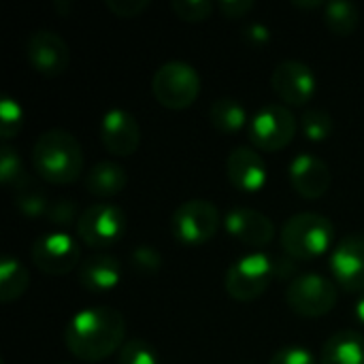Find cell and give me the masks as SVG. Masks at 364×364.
Returning <instances> with one entry per match:
<instances>
[{
    "instance_id": "6da1fadb",
    "label": "cell",
    "mask_w": 364,
    "mask_h": 364,
    "mask_svg": "<svg viewBox=\"0 0 364 364\" xmlns=\"http://www.w3.org/2000/svg\"><path fill=\"white\" fill-rule=\"evenodd\" d=\"M124 337V316L107 305L75 314L64 331L68 352L83 363H100L113 356L126 343Z\"/></svg>"
},
{
    "instance_id": "7a4b0ae2",
    "label": "cell",
    "mask_w": 364,
    "mask_h": 364,
    "mask_svg": "<svg viewBox=\"0 0 364 364\" xmlns=\"http://www.w3.org/2000/svg\"><path fill=\"white\" fill-rule=\"evenodd\" d=\"M36 175L55 186L75 183L83 173V151L79 141L62 128L45 130L32 147Z\"/></svg>"
},
{
    "instance_id": "3957f363",
    "label": "cell",
    "mask_w": 364,
    "mask_h": 364,
    "mask_svg": "<svg viewBox=\"0 0 364 364\" xmlns=\"http://www.w3.org/2000/svg\"><path fill=\"white\" fill-rule=\"evenodd\" d=\"M286 256L292 260H316L324 256L335 241V226L320 213H296L282 226L279 235Z\"/></svg>"
},
{
    "instance_id": "277c9868",
    "label": "cell",
    "mask_w": 364,
    "mask_h": 364,
    "mask_svg": "<svg viewBox=\"0 0 364 364\" xmlns=\"http://www.w3.org/2000/svg\"><path fill=\"white\" fill-rule=\"evenodd\" d=\"M151 94L164 109L183 111L196 102L200 94V77L188 62H164L151 77Z\"/></svg>"
},
{
    "instance_id": "5b68a950",
    "label": "cell",
    "mask_w": 364,
    "mask_h": 364,
    "mask_svg": "<svg viewBox=\"0 0 364 364\" xmlns=\"http://www.w3.org/2000/svg\"><path fill=\"white\" fill-rule=\"evenodd\" d=\"M222 224L220 209L205 198H192L181 203L171 215V232L181 245H205L209 243Z\"/></svg>"
},
{
    "instance_id": "8992f818",
    "label": "cell",
    "mask_w": 364,
    "mask_h": 364,
    "mask_svg": "<svg viewBox=\"0 0 364 364\" xmlns=\"http://www.w3.org/2000/svg\"><path fill=\"white\" fill-rule=\"evenodd\" d=\"M337 299H339V286L320 273L296 275L286 290V303L290 311H294L301 318L328 316L335 309Z\"/></svg>"
},
{
    "instance_id": "52a82bcc",
    "label": "cell",
    "mask_w": 364,
    "mask_h": 364,
    "mask_svg": "<svg viewBox=\"0 0 364 364\" xmlns=\"http://www.w3.org/2000/svg\"><path fill=\"white\" fill-rule=\"evenodd\" d=\"M296 128L299 124L290 107L279 102H269L252 115L247 124V134L252 145H256V149L282 151L294 141Z\"/></svg>"
},
{
    "instance_id": "ba28073f",
    "label": "cell",
    "mask_w": 364,
    "mask_h": 364,
    "mask_svg": "<svg viewBox=\"0 0 364 364\" xmlns=\"http://www.w3.org/2000/svg\"><path fill=\"white\" fill-rule=\"evenodd\" d=\"M275 277V262L267 254H247L230 264L224 277V288L230 299L252 303L260 299Z\"/></svg>"
},
{
    "instance_id": "9c48e42d",
    "label": "cell",
    "mask_w": 364,
    "mask_h": 364,
    "mask_svg": "<svg viewBox=\"0 0 364 364\" xmlns=\"http://www.w3.org/2000/svg\"><path fill=\"white\" fill-rule=\"evenodd\" d=\"M126 232V213L113 203H96L81 211L77 222V237L92 250H107Z\"/></svg>"
},
{
    "instance_id": "30bf717a",
    "label": "cell",
    "mask_w": 364,
    "mask_h": 364,
    "mask_svg": "<svg viewBox=\"0 0 364 364\" xmlns=\"http://www.w3.org/2000/svg\"><path fill=\"white\" fill-rule=\"evenodd\" d=\"M30 258L45 275H66L81 262V247L68 232L53 230L32 243Z\"/></svg>"
},
{
    "instance_id": "8fae6325",
    "label": "cell",
    "mask_w": 364,
    "mask_h": 364,
    "mask_svg": "<svg viewBox=\"0 0 364 364\" xmlns=\"http://www.w3.org/2000/svg\"><path fill=\"white\" fill-rule=\"evenodd\" d=\"M271 85L286 107H305L318 87V79L309 64L299 60H284L271 75Z\"/></svg>"
},
{
    "instance_id": "7c38bea8",
    "label": "cell",
    "mask_w": 364,
    "mask_h": 364,
    "mask_svg": "<svg viewBox=\"0 0 364 364\" xmlns=\"http://www.w3.org/2000/svg\"><path fill=\"white\" fill-rule=\"evenodd\" d=\"M335 284L346 292H364V235H348L328 258Z\"/></svg>"
},
{
    "instance_id": "4fadbf2b",
    "label": "cell",
    "mask_w": 364,
    "mask_h": 364,
    "mask_svg": "<svg viewBox=\"0 0 364 364\" xmlns=\"http://www.w3.org/2000/svg\"><path fill=\"white\" fill-rule=\"evenodd\" d=\"M26 55L30 66L43 77H60L68 70L70 49L66 41L53 30H36L26 43Z\"/></svg>"
},
{
    "instance_id": "5bb4252c",
    "label": "cell",
    "mask_w": 364,
    "mask_h": 364,
    "mask_svg": "<svg viewBox=\"0 0 364 364\" xmlns=\"http://www.w3.org/2000/svg\"><path fill=\"white\" fill-rule=\"evenodd\" d=\"M100 141L109 154L128 158L141 145V126L126 109H109L100 119Z\"/></svg>"
},
{
    "instance_id": "9a60e30c",
    "label": "cell",
    "mask_w": 364,
    "mask_h": 364,
    "mask_svg": "<svg viewBox=\"0 0 364 364\" xmlns=\"http://www.w3.org/2000/svg\"><path fill=\"white\" fill-rule=\"evenodd\" d=\"M288 177L294 192L307 200L322 198L333 183L331 166L314 154H299L288 166Z\"/></svg>"
},
{
    "instance_id": "2e32d148",
    "label": "cell",
    "mask_w": 364,
    "mask_h": 364,
    "mask_svg": "<svg viewBox=\"0 0 364 364\" xmlns=\"http://www.w3.org/2000/svg\"><path fill=\"white\" fill-rule=\"evenodd\" d=\"M226 175H228V181L245 194L260 192L269 181V171H267L262 156L254 147H247V145H239L228 154Z\"/></svg>"
},
{
    "instance_id": "e0dca14e",
    "label": "cell",
    "mask_w": 364,
    "mask_h": 364,
    "mask_svg": "<svg viewBox=\"0 0 364 364\" xmlns=\"http://www.w3.org/2000/svg\"><path fill=\"white\" fill-rule=\"evenodd\" d=\"M226 232L252 247H264L275 239V224L260 211L250 207H235L224 215Z\"/></svg>"
},
{
    "instance_id": "ac0fdd59",
    "label": "cell",
    "mask_w": 364,
    "mask_h": 364,
    "mask_svg": "<svg viewBox=\"0 0 364 364\" xmlns=\"http://www.w3.org/2000/svg\"><path fill=\"white\" fill-rule=\"evenodd\" d=\"M122 282V262L111 254H94L79 267V286L87 292H111Z\"/></svg>"
},
{
    "instance_id": "d6986e66",
    "label": "cell",
    "mask_w": 364,
    "mask_h": 364,
    "mask_svg": "<svg viewBox=\"0 0 364 364\" xmlns=\"http://www.w3.org/2000/svg\"><path fill=\"white\" fill-rule=\"evenodd\" d=\"M320 364H364V335L358 331H339L322 348Z\"/></svg>"
},
{
    "instance_id": "ffe728a7",
    "label": "cell",
    "mask_w": 364,
    "mask_h": 364,
    "mask_svg": "<svg viewBox=\"0 0 364 364\" xmlns=\"http://www.w3.org/2000/svg\"><path fill=\"white\" fill-rule=\"evenodd\" d=\"M126 183H128V177H126L124 166L109 162V160L94 164L85 175V190L98 198L117 196L119 192H124Z\"/></svg>"
},
{
    "instance_id": "44dd1931",
    "label": "cell",
    "mask_w": 364,
    "mask_h": 364,
    "mask_svg": "<svg viewBox=\"0 0 364 364\" xmlns=\"http://www.w3.org/2000/svg\"><path fill=\"white\" fill-rule=\"evenodd\" d=\"M30 286V273L28 269L13 258L11 254H4L0 260V301L13 303L26 294Z\"/></svg>"
},
{
    "instance_id": "7402d4cb",
    "label": "cell",
    "mask_w": 364,
    "mask_h": 364,
    "mask_svg": "<svg viewBox=\"0 0 364 364\" xmlns=\"http://www.w3.org/2000/svg\"><path fill=\"white\" fill-rule=\"evenodd\" d=\"M209 119H211L215 130L226 132V134H235L245 124H250L245 107L235 98H218V100H213V105L209 107Z\"/></svg>"
},
{
    "instance_id": "603a6c76",
    "label": "cell",
    "mask_w": 364,
    "mask_h": 364,
    "mask_svg": "<svg viewBox=\"0 0 364 364\" xmlns=\"http://www.w3.org/2000/svg\"><path fill=\"white\" fill-rule=\"evenodd\" d=\"M324 23L337 36H350L360 23V9L352 2H326L324 6Z\"/></svg>"
},
{
    "instance_id": "cb8c5ba5",
    "label": "cell",
    "mask_w": 364,
    "mask_h": 364,
    "mask_svg": "<svg viewBox=\"0 0 364 364\" xmlns=\"http://www.w3.org/2000/svg\"><path fill=\"white\" fill-rule=\"evenodd\" d=\"M0 179L13 194L30 183V177L23 171L21 158L17 149H13L11 145H2L0 149Z\"/></svg>"
},
{
    "instance_id": "d4e9b609",
    "label": "cell",
    "mask_w": 364,
    "mask_h": 364,
    "mask_svg": "<svg viewBox=\"0 0 364 364\" xmlns=\"http://www.w3.org/2000/svg\"><path fill=\"white\" fill-rule=\"evenodd\" d=\"M301 130L309 141L322 143L333 134V117L324 109H307L301 117Z\"/></svg>"
},
{
    "instance_id": "484cf974",
    "label": "cell",
    "mask_w": 364,
    "mask_h": 364,
    "mask_svg": "<svg viewBox=\"0 0 364 364\" xmlns=\"http://www.w3.org/2000/svg\"><path fill=\"white\" fill-rule=\"evenodd\" d=\"M13 198H15L17 209L28 218H45L47 211H49V205H51L47 194L43 190H38L36 186H32V183H28L26 188L15 192Z\"/></svg>"
},
{
    "instance_id": "4316f807",
    "label": "cell",
    "mask_w": 364,
    "mask_h": 364,
    "mask_svg": "<svg viewBox=\"0 0 364 364\" xmlns=\"http://www.w3.org/2000/svg\"><path fill=\"white\" fill-rule=\"evenodd\" d=\"M21 126H23L21 105L11 96L2 98V102H0V136H2V141L15 139L17 132L21 130Z\"/></svg>"
},
{
    "instance_id": "83f0119b",
    "label": "cell",
    "mask_w": 364,
    "mask_h": 364,
    "mask_svg": "<svg viewBox=\"0 0 364 364\" xmlns=\"http://www.w3.org/2000/svg\"><path fill=\"white\" fill-rule=\"evenodd\" d=\"M117 364H158V354L145 339H130L122 346Z\"/></svg>"
},
{
    "instance_id": "f1b7e54d",
    "label": "cell",
    "mask_w": 364,
    "mask_h": 364,
    "mask_svg": "<svg viewBox=\"0 0 364 364\" xmlns=\"http://www.w3.org/2000/svg\"><path fill=\"white\" fill-rule=\"evenodd\" d=\"M130 267L143 275V277H151V275H158L160 269H162V254L156 250V247H149V245H139L132 250L130 254Z\"/></svg>"
},
{
    "instance_id": "f546056e",
    "label": "cell",
    "mask_w": 364,
    "mask_h": 364,
    "mask_svg": "<svg viewBox=\"0 0 364 364\" xmlns=\"http://www.w3.org/2000/svg\"><path fill=\"white\" fill-rule=\"evenodd\" d=\"M171 9L173 13L183 19V21H205L213 15V2L209 0H173L171 2Z\"/></svg>"
},
{
    "instance_id": "4dcf8cb0",
    "label": "cell",
    "mask_w": 364,
    "mask_h": 364,
    "mask_svg": "<svg viewBox=\"0 0 364 364\" xmlns=\"http://www.w3.org/2000/svg\"><path fill=\"white\" fill-rule=\"evenodd\" d=\"M49 220V224H53L60 232H66L64 228L68 226H77L81 213H77V205L75 200H68V198H60V200H53L49 205V211L45 215Z\"/></svg>"
},
{
    "instance_id": "1f68e13d",
    "label": "cell",
    "mask_w": 364,
    "mask_h": 364,
    "mask_svg": "<svg viewBox=\"0 0 364 364\" xmlns=\"http://www.w3.org/2000/svg\"><path fill=\"white\" fill-rule=\"evenodd\" d=\"M269 364H318L316 356L303 346H286L273 354Z\"/></svg>"
},
{
    "instance_id": "d6a6232c",
    "label": "cell",
    "mask_w": 364,
    "mask_h": 364,
    "mask_svg": "<svg viewBox=\"0 0 364 364\" xmlns=\"http://www.w3.org/2000/svg\"><path fill=\"white\" fill-rule=\"evenodd\" d=\"M105 4L113 15L130 19L141 15L149 6V0H105Z\"/></svg>"
},
{
    "instance_id": "836d02e7",
    "label": "cell",
    "mask_w": 364,
    "mask_h": 364,
    "mask_svg": "<svg viewBox=\"0 0 364 364\" xmlns=\"http://www.w3.org/2000/svg\"><path fill=\"white\" fill-rule=\"evenodd\" d=\"M256 4L252 0H220L218 9L224 17L228 19H237V17H245Z\"/></svg>"
},
{
    "instance_id": "e575fe53",
    "label": "cell",
    "mask_w": 364,
    "mask_h": 364,
    "mask_svg": "<svg viewBox=\"0 0 364 364\" xmlns=\"http://www.w3.org/2000/svg\"><path fill=\"white\" fill-rule=\"evenodd\" d=\"M241 36H243V41H247L250 45H256V47H260V45H267L269 41H271V30L264 26V23H247L245 28H243V32H241Z\"/></svg>"
},
{
    "instance_id": "d590c367",
    "label": "cell",
    "mask_w": 364,
    "mask_h": 364,
    "mask_svg": "<svg viewBox=\"0 0 364 364\" xmlns=\"http://www.w3.org/2000/svg\"><path fill=\"white\" fill-rule=\"evenodd\" d=\"M354 316H356V320L364 326V292L358 296V301L354 305Z\"/></svg>"
}]
</instances>
